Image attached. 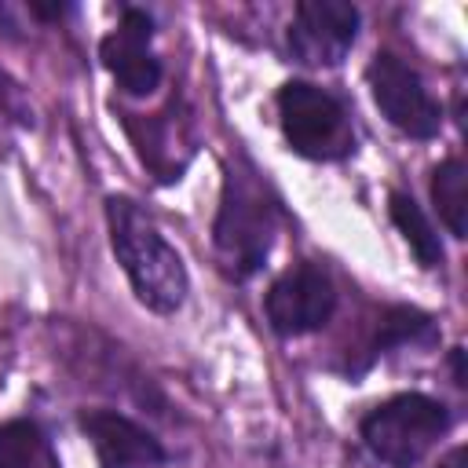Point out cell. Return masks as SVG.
Masks as SVG:
<instances>
[{
    "mask_svg": "<svg viewBox=\"0 0 468 468\" xmlns=\"http://www.w3.org/2000/svg\"><path fill=\"white\" fill-rule=\"evenodd\" d=\"M150 37H154L150 15L139 7H124L117 33H110L99 44L102 66L113 73V80L128 95H150L161 84V62L150 51Z\"/></svg>",
    "mask_w": 468,
    "mask_h": 468,
    "instance_id": "cell-8",
    "label": "cell"
},
{
    "mask_svg": "<svg viewBox=\"0 0 468 468\" xmlns=\"http://www.w3.org/2000/svg\"><path fill=\"white\" fill-rule=\"evenodd\" d=\"M212 234L219 260L234 278H249L252 271H260L274 238V201L263 194L256 172H238V168L227 172Z\"/></svg>",
    "mask_w": 468,
    "mask_h": 468,
    "instance_id": "cell-2",
    "label": "cell"
},
{
    "mask_svg": "<svg viewBox=\"0 0 468 468\" xmlns=\"http://www.w3.org/2000/svg\"><path fill=\"white\" fill-rule=\"evenodd\" d=\"M461 464H464V446H457V450H450V453H446V461H442L439 468H461Z\"/></svg>",
    "mask_w": 468,
    "mask_h": 468,
    "instance_id": "cell-16",
    "label": "cell"
},
{
    "mask_svg": "<svg viewBox=\"0 0 468 468\" xmlns=\"http://www.w3.org/2000/svg\"><path fill=\"white\" fill-rule=\"evenodd\" d=\"M358 37V7L347 0H300L289 22V51L303 66H336Z\"/></svg>",
    "mask_w": 468,
    "mask_h": 468,
    "instance_id": "cell-7",
    "label": "cell"
},
{
    "mask_svg": "<svg viewBox=\"0 0 468 468\" xmlns=\"http://www.w3.org/2000/svg\"><path fill=\"white\" fill-rule=\"evenodd\" d=\"M388 212H391V223L402 230L406 245L413 249L417 263H420V267H442V245H439V234H435V227L428 223V216L420 212V205H417L410 194L391 190V197H388Z\"/></svg>",
    "mask_w": 468,
    "mask_h": 468,
    "instance_id": "cell-11",
    "label": "cell"
},
{
    "mask_svg": "<svg viewBox=\"0 0 468 468\" xmlns=\"http://www.w3.org/2000/svg\"><path fill=\"white\" fill-rule=\"evenodd\" d=\"M431 201L453 238L468 234V172L461 157H446L431 172Z\"/></svg>",
    "mask_w": 468,
    "mask_h": 468,
    "instance_id": "cell-10",
    "label": "cell"
},
{
    "mask_svg": "<svg viewBox=\"0 0 468 468\" xmlns=\"http://www.w3.org/2000/svg\"><path fill=\"white\" fill-rule=\"evenodd\" d=\"M15 121V124H22V128H29L33 124V110H29V102H26V95H22V88L0 69V121Z\"/></svg>",
    "mask_w": 468,
    "mask_h": 468,
    "instance_id": "cell-13",
    "label": "cell"
},
{
    "mask_svg": "<svg viewBox=\"0 0 468 468\" xmlns=\"http://www.w3.org/2000/svg\"><path fill=\"white\" fill-rule=\"evenodd\" d=\"M446 428H450L446 402L420 391H406L373 406L362 417V442L377 461L391 468H413L446 435Z\"/></svg>",
    "mask_w": 468,
    "mask_h": 468,
    "instance_id": "cell-3",
    "label": "cell"
},
{
    "mask_svg": "<svg viewBox=\"0 0 468 468\" xmlns=\"http://www.w3.org/2000/svg\"><path fill=\"white\" fill-rule=\"evenodd\" d=\"M40 464H55L44 431L33 420L0 424V468H40Z\"/></svg>",
    "mask_w": 468,
    "mask_h": 468,
    "instance_id": "cell-12",
    "label": "cell"
},
{
    "mask_svg": "<svg viewBox=\"0 0 468 468\" xmlns=\"http://www.w3.org/2000/svg\"><path fill=\"white\" fill-rule=\"evenodd\" d=\"M267 322L278 336H303L322 329L336 311V289L314 263H296L274 278L263 300Z\"/></svg>",
    "mask_w": 468,
    "mask_h": 468,
    "instance_id": "cell-6",
    "label": "cell"
},
{
    "mask_svg": "<svg viewBox=\"0 0 468 468\" xmlns=\"http://www.w3.org/2000/svg\"><path fill=\"white\" fill-rule=\"evenodd\" d=\"M80 431L91 439L102 468H161L168 461L154 431H146L117 410H84Z\"/></svg>",
    "mask_w": 468,
    "mask_h": 468,
    "instance_id": "cell-9",
    "label": "cell"
},
{
    "mask_svg": "<svg viewBox=\"0 0 468 468\" xmlns=\"http://www.w3.org/2000/svg\"><path fill=\"white\" fill-rule=\"evenodd\" d=\"M366 80H369L373 102L380 106V113L399 132H406L410 139H431V135H439L442 110H439V102L431 99V91L424 88L420 73L410 62H402L391 51H377L373 62H369V69H366Z\"/></svg>",
    "mask_w": 468,
    "mask_h": 468,
    "instance_id": "cell-5",
    "label": "cell"
},
{
    "mask_svg": "<svg viewBox=\"0 0 468 468\" xmlns=\"http://www.w3.org/2000/svg\"><path fill=\"white\" fill-rule=\"evenodd\" d=\"M278 117L289 150L311 161H336L355 150V132L344 102L318 84L289 80L278 91Z\"/></svg>",
    "mask_w": 468,
    "mask_h": 468,
    "instance_id": "cell-4",
    "label": "cell"
},
{
    "mask_svg": "<svg viewBox=\"0 0 468 468\" xmlns=\"http://www.w3.org/2000/svg\"><path fill=\"white\" fill-rule=\"evenodd\" d=\"M29 11L40 18H62L69 11V4H29Z\"/></svg>",
    "mask_w": 468,
    "mask_h": 468,
    "instance_id": "cell-14",
    "label": "cell"
},
{
    "mask_svg": "<svg viewBox=\"0 0 468 468\" xmlns=\"http://www.w3.org/2000/svg\"><path fill=\"white\" fill-rule=\"evenodd\" d=\"M453 377H457L461 388L468 384V380H464V355H461V347H453Z\"/></svg>",
    "mask_w": 468,
    "mask_h": 468,
    "instance_id": "cell-15",
    "label": "cell"
},
{
    "mask_svg": "<svg viewBox=\"0 0 468 468\" xmlns=\"http://www.w3.org/2000/svg\"><path fill=\"white\" fill-rule=\"evenodd\" d=\"M110 245L139 296L157 314H176L186 300V267L179 252L161 238L150 216L128 197H106Z\"/></svg>",
    "mask_w": 468,
    "mask_h": 468,
    "instance_id": "cell-1",
    "label": "cell"
}]
</instances>
